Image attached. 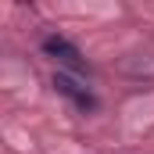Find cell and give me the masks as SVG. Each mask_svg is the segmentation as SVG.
Wrapping results in <instances>:
<instances>
[{"mask_svg":"<svg viewBox=\"0 0 154 154\" xmlns=\"http://www.w3.org/2000/svg\"><path fill=\"white\" fill-rule=\"evenodd\" d=\"M43 54L47 57H54L61 68H68L72 75H82L86 72V57L79 54L75 43H68L65 36H43Z\"/></svg>","mask_w":154,"mask_h":154,"instance_id":"1","label":"cell"},{"mask_svg":"<svg viewBox=\"0 0 154 154\" xmlns=\"http://www.w3.org/2000/svg\"><path fill=\"white\" fill-rule=\"evenodd\" d=\"M54 90H57L61 97H68L79 111H97V97H93L72 72H57V75H54Z\"/></svg>","mask_w":154,"mask_h":154,"instance_id":"2","label":"cell"}]
</instances>
